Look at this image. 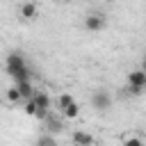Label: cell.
Returning <instances> with one entry per match:
<instances>
[{
    "mask_svg": "<svg viewBox=\"0 0 146 146\" xmlns=\"http://www.w3.org/2000/svg\"><path fill=\"white\" fill-rule=\"evenodd\" d=\"M5 66H7V73L11 75L14 84H18V82H30V80H32V71H30V66H27V62H25V57H23L21 52H9Z\"/></svg>",
    "mask_w": 146,
    "mask_h": 146,
    "instance_id": "1",
    "label": "cell"
},
{
    "mask_svg": "<svg viewBox=\"0 0 146 146\" xmlns=\"http://www.w3.org/2000/svg\"><path fill=\"white\" fill-rule=\"evenodd\" d=\"M128 89L132 96H139L146 89V71L144 68H135L128 73Z\"/></svg>",
    "mask_w": 146,
    "mask_h": 146,
    "instance_id": "2",
    "label": "cell"
},
{
    "mask_svg": "<svg viewBox=\"0 0 146 146\" xmlns=\"http://www.w3.org/2000/svg\"><path fill=\"white\" fill-rule=\"evenodd\" d=\"M91 105H94V110H98V112H105V110H110V105H112V98H110V94H107V91L98 89V91H94V94H91Z\"/></svg>",
    "mask_w": 146,
    "mask_h": 146,
    "instance_id": "3",
    "label": "cell"
},
{
    "mask_svg": "<svg viewBox=\"0 0 146 146\" xmlns=\"http://www.w3.org/2000/svg\"><path fill=\"white\" fill-rule=\"evenodd\" d=\"M84 27H87L89 32H100V30L105 27V16H103V14H89V16L84 18Z\"/></svg>",
    "mask_w": 146,
    "mask_h": 146,
    "instance_id": "4",
    "label": "cell"
},
{
    "mask_svg": "<svg viewBox=\"0 0 146 146\" xmlns=\"http://www.w3.org/2000/svg\"><path fill=\"white\" fill-rule=\"evenodd\" d=\"M16 89H18V94H21V100H25V103L36 96V89L32 87V80H30V82H18Z\"/></svg>",
    "mask_w": 146,
    "mask_h": 146,
    "instance_id": "5",
    "label": "cell"
},
{
    "mask_svg": "<svg viewBox=\"0 0 146 146\" xmlns=\"http://www.w3.org/2000/svg\"><path fill=\"white\" fill-rule=\"evenodd\" d=\"M73 144H75V146H94V144H96V139H94L89 132L75 130V132H73Z\"/></svg>",
    "mask_w": 146,
    "mask_h": 146,
    "instance_id": "6",
    "label": "cell"
},
{
    "mask_svg": "<svg viewBox=\"0 0 146 146\" xmlns=\"http://www.w3.org/2000/svg\"><path fill=\"white\" fill-rule=\"evenodd\" d=\"M43 123H46V130H48L50 135H57V132H62V130H64V123H62V119H59V116H52V114H50Z\"/></svg>",
    "mask_w": 146,
    "mask_h": 146,
    "instance_id": "7",
    "label": "cell"
},
{
    "mask_svg": "<svg viewBox=\"0 0 146 146\" xmlns=\"http://www.w3.org/2000/svg\"><path fill=\"white\" fill-rule=\"evenodd\" d=\"M34 103H36V107H39V110H43V112H50V105H52V100H50V96H48L46 91H36V96H34Z\"/></svg>",
    "mask_w": 146,
    "mask_h": 146,
    "instance_id": "8",
    "label": "cell"
},
{
    "mask_svg": "<svg viewBox=\"0 0 146 146\" xmlns=\"http://www.w3.org/2000/svg\"><path fill=\"white\" fill-rule=\"evenodd\" d=\"M18 11H21V16H23V18H36L39 7H36L34 2H23V5L18 7Z\"/></svg>",
    "mask_w": 146,
    "mask_h": 146,
    "instance_id": "9",
    "label": "cell"
},
{
    "mask_svg": "<svg viewBox=\"0 0 146 146\" xmlns=\"http://www.w3.org/2000/svg\"><path fill=\"white\" fill-rule=\"evenodd\" d=\"M75 103V98L71 96V94H62V96H57V100H55V107L59 110V112H64L66 107H71Z\"/></svg>",
    "mask_w": 146,
    "mask_h": 146,
    "instance_id": "10",
    "label": "cell"
},
{
    "mask_svg": "<svg viewBox=\"0 0 146 146\" xmlns=\"http://www.w3.org/2000/svg\"><path fill=\"white\" fill-rule=\"evenodd\" d=\"M78 114H80V105H78V100H75L71 107H66V110L62 112V116H66V119H75Z\"/></svg>",
    "mask_w": 146,
    "mask_h": 146,
    "instance_id": "11",
    "label": "cell"
},
{
    "mask_svg": "<svg viewBox=\"0 0 146 146\" xmlns=\"http://www.w3.org/2000/svg\"><path fill=\"white\" fill-rule=\"evenodd\" d=\"M7 100H9V103H18V100H21V94H18V89H16V84L7 89Z\"/></svg>",
    "mask_w": 146,
    "mask_h": 146,
    "instance_id": "12",
    "label": "cell"
},
{
    "mask_svg": "<svg viewBox=\"0 0 146 146\" xmlns=\"http://www.w3.org/2000/svg\"><path fill=\"white\" fill-rule=\"evenodd\" d=\"M36 112H39V107H36L34 98H32V100H27V103H25V114H27V116H36Z\"/></svg>",
    "mask_w": 146,
    "mask_h": 146,
    "instance_id": "13",
    "label": "cell"
},
{
    "mask_svg": "<svg viewBox=\"0 0 146 146\" xmlns=\"http://www.w3.org/2000/svg\"><path fill=\"white\" fill-rule=\"evenodd\" d=\"M123 146H144V141L139 137H125L123 139Z\"/></svg>",
    "mask_w": 146,
    "mask_h": 146,
    "instance_id": "14",
    "label": "cell"
},
{
    "mask_svg": "<svg viewBox=\"0 0 146 146\" xmlns=\"http://www.w3.org/2000/svg\"><path fill=\"white\" fill-rule=\"evenodd\" d=\"M36 146H57V144H55V139H52L50 135H46V137H41V139H39V144H36Z\"/></svg>",
    "mask_w": 146,
    "mask_h": 146,
    "instance_id": "15",
    "label": "cell"
},
{
    "mask_svg": "<svg viewBox=\"0 0 146 146\" xmlns=\"http://www.w3.org/2000/svg\"><path fill=\"white\" fill-rule=\"evenodd\" d=\"M141 68L146 71V55H144V59H141Z\"/></svg>",
    "mask_w": 146,
    "mask_h": 146,
    "instance_id": "16",
    "label": "cell"
}]
</instances>
